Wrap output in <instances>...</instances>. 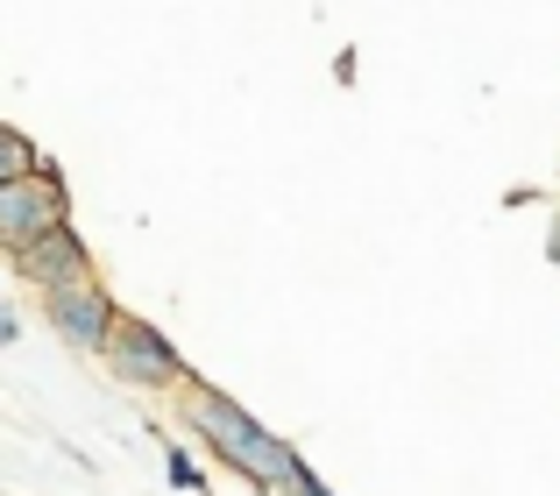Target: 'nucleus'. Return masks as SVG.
<instances>
[{
	"instance_id": "nucleus-1",
	"label": "nucleus",
	"mask_w": 560,
	"mask_h": 496,
	"mask_svg": "<svg viewBox=\"0 0 560 496\" xmlns=\"http://www.w3.org/2000/svg\"><path fill=\"white\" fill-rule=\"evenodd\" d=\"M191 418L206 426L213 454H228V461H234V469H242L256 489H291V483L305 475V461L291 454V447L277 440V433H262V426H256V418H248L234 398H220V390H199V398H191Z\"/></svg>"
},
{
	"instance_id": "nucleus-2",
	"label": "nucleus",
	"mask_w": 560,
	"mask_h": 496,
	"mask_svg": "<svg viewBox=\"0 0 560 496\" xmlns=\"http://www.w3.org/2000/svg\"><path fill=\"white\" fill-rule=\"evenodd\" d=\"M65 221V185L50 170H22V178H0V241L22 248L28 235Z\"/></svg>"
},
{
	"instance_id": "nucleus-3",
	"label": "nucleus",
	"mask_w": 560,
	"mask_h": 496,
	"mask_svg": "<svg viewBox=\"0 0 560 496\" xmlns=\"http://www.w3.org/2000/svg\"><path fill=\"white\" fill-rule=\"evenodd\" d=\"M107 362L121 383H178L185 362L171 355V341L150 327V319H121V327L107 333Z\"/></svg>"
},
{
	"instance_id": "nucleus-4",
	"label": "nucleus",
	"mask_w": 560,
	"mask_h": 496,
	"mask_svg": "<svg viewBox=\"0 0 560 496\" xmlns=\"http://www.w3.org/2000/svg\"><path fill=\"white\" fill-rule=\"evenodd\" d=\"M43 298H50V319H57V333H65L71 347H107L114 305L93 291V276H79V284H57V291H43Z\"/></svg>"
},
{
	"instance_id": "nucleus-5",
	"label": "nucleus",
	"mask_w": 560,
	"mask_h": 496,
	"mask_svg": "<svg viewBox=\"0 0 560 496\" xmlns=\"http://www.w3.org/2000/svg\"><path fill=\"white\" fill-rule=\"evenodd\" d=\"M14 256H22V276H28L36 291H57V284H79V276H85V241L71 235L65 221L43 227V235H28Z\"/></svg>"
},
{
	"instance_id": "nucleus-6",
	"label": "nucleus",
	"mask_w": 560,
	"mask_h": 496,
	"mask_svg": "<svg viewBox=\"0 0 560 496\" xmlns=\"http://www.w3.org/2000/svg\"><path fill=\"white\" fill-rule=\"evenodd\" d=\"M22 170H36V150L22 128H0V178H22Z\"/></svg>"
},
{
	"instance_id": "nucleus-7",
	"label": "nucleus",
	"mask_w": 560,
	"mask_h": 496,
	"mask_svg": "<svg viewBox=\"0 0 560 496\" xmlns=\"http://www.w3.org/2000/svg\"><path fill=\"white\" fill-rule=\"evenodd\" d=\"M171 483H178V489H199V469H191V454H171Z\"/></svg>"
},
{
	"instance_id": "nucleus-8",
	"label": "nucleus",
	"mask_w": 560,
	"mask_h": 496,
	"mask_svg": "<svg viewBox=\"0 0 560 496\" xmlns=\"http://www.w3.org/2000/svg\"><path fill=\"white\" fill-rule=\"evenodd\" d=\"M291 496H327V483H313V475H299V483H291Z\"/></svg>"
},
{
	"instance_id": "nucleus-9",
	"label": "nucleus",
	"mask_w": 560,
	"mask_h": 496,
	"mask_svg": "<svg viewBox=\"0 0 560 496\" xmlns=\"http://www.w3.org/2000/svg\"><path fill=\"white\" fill-rule=\"evenodd\" d=\"M8 341H14V319H8V312H0V347H8Z\"/></svg>"
},
{
	"instance_id": "nucleus-10",
	"label": "nucleus",
	"mask_w": 560,
	"mask_h": 496,
	"mask_svg": "<svg viewBox=\"0 0 560 496\" xmlns=\"http://www.w3.org/2000/svg\"><path fill=\"white\" fill-rule=\"evenodd\" d=\"M553 256H560V235H553Z\"/></svg>"
}]
</instances>
